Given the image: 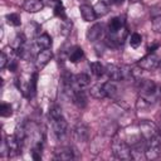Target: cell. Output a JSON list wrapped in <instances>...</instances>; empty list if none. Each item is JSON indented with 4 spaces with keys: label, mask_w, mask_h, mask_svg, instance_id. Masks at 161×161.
Returning <instances> with one entry per match:
<instances>
[{
    "label": "cell",
    "mask_w": 161,
    "mask_h": 161,
    "mask_svg": "<svg viewBox=\"0 0 161 161\" xmlns=\"http://www.w3.org/2000/svg\"><path fill=\"white\" fill-rule=\"evenodd\" d=\"M140 97L145 98L150 104L161 101V87L151 79H140L137 83Z\"/></svg>",
    "instance_id": "cell-1"
},
{
    "label": "cell",
    "mask_w": 161,
    "mask_h": 161,
    "mask_svg": "<svg viewBox=\"0 0 161 161\" xmlns=\"http://www.w3.org/2000/svg\"><path fill=\"white\" fill-rule=\"evenodd\" d=\"M111 148H112V153L116 158L118 160H131L132 158V152H131V146L121 140L118 136H114L112 138L111 142Z\"/></svg>",
    "instance_id": "cell-2"
},
{
    "label": "cell",
    "mask_w": 161,
    "mask_h": 161,
    "mask_svg": "<svg viewBox=\"0 0 161 161\" xmlns=\"http://www.w3.org/2000/svg\"><path fill=\"white\" fill-rule=\"evenodd\" d=\"M161 153V135H156L146 141L145 157L147 160H156Z\"/></svg>",
    "instance_id": "cell-3"
},
{
    "label": "cell",
    "mask_w": 161,
    "mask_h": 161,
    "mask_svg": "<svg viewBox=\"0 0 161 161\" xmlns=\"http://www.w3.org/2000/svg\"><path fill=\"white\" fill-rule=\"evenodd\" d=\"M138 130H140V133H141V136L145 141H147L151 137L160 133L157 125L155 122L150 121V119H141L138 122Z\"/></svg>",
    "instance_id": "cell-4"
},
{
    "label": "cell",
    "mask_w": 161,
    "mask_h": 161,
    "mask_svg": "<svg viewBox=\"0 0 161 161\" xmlns=\"http://www.w3.org/2000/svg\"><path fill=\"white\" fill-rule=\"evenodd\" d=\"M158 60L160 59L155 53H148L147 55H145L143 58H141L137 62V65L143 70H152V69H155L157 67Z\"/></svg>",
    "instance_id": "cell-5"
},
{
    "label": "cell",
    "mask_w": 161,
    "mask_h": 161,
    "mask_svg": "<svg viewBox=\"0 0 161 161\" xmlns=\"http://www.w3.org/2000/svg\"><path fill=\"white\" fill-rule=\"evenodd\" d=\"M73 138L77 142H87L89 140V127L86 123H78L73 130Z\"/></svg>",
    "instance_id": "cell-6"
},
{
    "label": "cell",
    "mask_w": 161,
    "mask_h": 161,
    "mask_svg": "<svg viewBox=\"0 0 161 161\" xmlns=\"http://www.w3.org/2000/svg\"><path fill=\"white\" fill-rule=\"evenodd\" d=\"M5 145H6V151H8L9 157H14V156H16V155L20 152L21 143H20V141L15 137V135L6 136V138H5Z\"/></svg>",
    "instance_id": "cell-7"
},
{
    "label": "cell",
    "mask_w": 161,
    "mask_h": 161,
    "mask_svg": "<svg viewBox=\"0 0 161 161\" xmlns=\"http://www.w3.org/2000/svg\"><path fill=\"white\" fill-rule=\"evenodd\" d=\"M52 58H53V53H52L50 48H49V49H43V50H40V52L36 54V57H35V68H36L38 70L43 69V68L50 62Z\"/></svg>",
    "instance_id": "cell-8"
},
{
    "label": "cell",
    "mask_w": 161,
    "mask_h": 161,
    "mask_svg": "<svg viewBox=\"0 0 161 161\" xmlns=\"http://www.w3.org/2000/svg\"><path fill=\"white\" fill-rule=\"evenodd\" d=\"M102 34H103V25L99 23H96L91 28L87 29L86 36H87L88 42H97L102 36Z\"/></svg>",
    "instance_id": "cell-9"
},
{
    "label": "cell",
    "mask_w": 161,
    "mask_h": 161,
    "mask_svg": "<svg viewBox=\"0 0 161 161\" xmlns=\"http://www.w3.org/2000/svg\"><path fill=\"white\" fill-rule=\"evenodd\" d=\"M53 131H54V133L59 138L63 137L67 133V131H68V122L65 121V118L63 116L59 117V118L53 119Z\"/></svg>",
    "instance_id": "cell-10"
},
{
    "label": "cell",
    "mask_w": 161,
    "mask_h": 161,
    "mask_svg": "<svg viewBox=\"0 0 161 161\" xmlns=\"http://www.w3.org/2000/svg\"><path fill=\"white\" fill-rule=\"evenodd\" d=\"M21 8L26 13H38V11L43 10L44 4L42 0H24Z\"/></svg>",
    "instance_id": "cell-11"
},
{
    "label": "cell",
    "mask_w": 161,
    "mask_h": 161,
    "mask_svg": "<svg viewBox=\"0 0 161 161\" xmlns=\"http://www.w3.org/2000/svg\"><path fill=\"white\" fill-rule=\"evenodd\" d=\"M79 11H80V15H82V18H83L84 21L91 23V21H94L97 19V15L94 13L93 6H91L88 4H82L79 6Z\"/></svg>",
    "instance_id": "cell-12"
},
{
    "label": "cell",
    "mask_w": 161,
    "mask_h": 161,
    "mask_svg": "<svg viewBox=\"0 0 161 161\" xmlns=\"http://www.w3.org/2000/svg\"><path fill=\"white\" fill-rule=\"evenodd\" d=\"M52 45V36L47 33H42L38 36H35V47L39 50L43 49H49Z\"/></svg>",
    "instance_id": "cell-13"
},
{
    "label": "cell",
    "mask_w": 161,
    "mask_h": 161,
    "mask_svg": "<svg viewBox=\"0 0 161 161\" xmlns=\"http://www.w3.org/2000/svg\"><path fill=\"white\" fill-rule=\"evenodd\" d=\"M106 74L108 77L109 80H114L118 82L122 79V70L121 67H117L114 64H107L106 65Z\"/></svg>",
    "instance_id": "cell-14"
},
{
    "label": "cell",
    "mask_w": 161,
    "mask_h": 161,
    "mask_svg": "<svg viewBox=\"0 0 161 161\" xmlns=\"http://www.w3.org/2000/svg\"><path fill=\"white\" fill-rule=\"evenodd\" d=\"M89 83H91V78L86 73H78L73 75V84L77 87V89H84L89 86Z\"/></svg>",
    "instance_id": "cell-15"
},
{
    "label": "cell",
    "mask_w": 161,
    "mask_h": 161,
    "mask_svg": "<svg viewBox=\"0 0 161 161\" xmlns=\"http://www.w3.org/2000/svg\"><path fill=\"white\" fill-rule=\"evenodd\" d=\"M72 101L73 103L78 107V108H84L88 103V99H87V96L84 93L83 89H77L73 92V96H72Z\"/></svg>",
    "instance_id": "cell-16"
},
{
    "label": "cell",
    "mask_w": 161,
    "mask_h": 161,
    "mask_svg": "<svg viewBox=\"0 0 161 161\" xmlns=\"http://www.w3.org/2000/svg\"><path fill=\"white\" fill-rule=\"evenodd\" d=\"M54 158L60 160V161H68L74 158L73 150L70 147H60L57 151H54Z\"/></svg>",
    "instance_id": "cell-17"
},
{
    "label": "cell",
    "mask_w": 161,
    "mask_h": 161,
    "mask_svg": "<svg viewBox=\"0 0 161 161\" xmlns=\"http://www.w3.org/2000/svg\"><path fill=\"white\" fill-rule=\"evenodd\" d=\"M125 26V20L121 16H114L111 19V21L108 23V28H107V33H116L121 28Z\"/></svg>",
    "instance_id": "cell-18"
},
{
    "label": "cell",
    "mask_w": 161,
    "mask_h": 161,
    "mask_svg": "<svg viewBox=\"0 0 161 161\" xmlns=\"http://www.w3.org/2000/svg\"><path fill=\"white\" fill-rule=\"evenodd\" d=\"M84 58V52L80 47H73L68 53V59L72 63H78Z\"/></svg>",
    "instance_id": "cell-19"
},
{
    "label": "cell",
    "mask_w": 161,
    "mask_h": 161,
    "mask_svg": "<svg viewBox=\"0 0 161 161\" xmlns=\"http://www.w3.org/2000/svg\"><path fill=\"white\" fill-rule=\"evenodd\" d=\"M89 94L91 97L96 98V99H103L107 97V93L104 91L103 84H94L89 88Z\"/></svg>",
    "instance_id": "cell-20"
},
{
    "label": "cell",
    "mask_w": 161,
    "mask_h": 161,
    "mask_svg": "<svg viewBox=\"0 0 161 161\" xmlns=\"http://www.w3.org/2000/svg\"><path fill=\"white\" fill-rule=\"evenodd\" d=\"M93 9H94V13H96L97 18H98V16H104V15L108 13V10H109V8H108V3H106L104 0H99V1H97L96 5L93 6Z\"/></svg>",
    "instance_id": "cell-21"
},
{
    "label": "cell",
    "mask_w": 161,
    "mask_h": 161,
    "mask_svg": "<svg viewBox=\"0 0 161 161\" xmlns=\"http://www.w3.org/2000/svg\"><path fill=\"white\" fill-rule=\"evenodd\" d=\"M89 68L96 77H102L103 74H106V67L101 62H91Z\"/></svg>",
    "instance_id": "cell-22"
},
{
    "label": "cell",
    "mask_w": 161,
    "mask_h": 161,
    "mask_svg": "<svg viewBox=\"0 0 161 161\" xmlns=\"http://www.w3.org/2000/svg\"><path fill=\"white\" fill-rule=\"evenodd\" d=\"M103 87H104V91L107 93V97L109 98H114L116 94H117V86H116V82L114 80H108L106 83H103Z\"/></svg>",
    "instance_id": "cell-23"
},
{
    "label": "cell",
    "mask_w": 161,
    "mask_h": 161,
    "mask_svg": "<svg viewBox=\"0 0 161 161\" xmlns=\"http://www.w3.org/2000/svg\"><path fill=\"white\" fill-rule=\"evenodd\" d=\"M24 45H25V36L23 34H16L15 38L13 39V42H11V48L14 50L19 52Z\"/></svg>",
    "instance_id": "cell-24"
},
{
    "label": "cell",
    "mask_w": 161,
    "mask_h": 161,
    "mask_svg": "<svg viewBox=\"0 0 161 161\" xmlns=\"http://www.w3.org/2000/svg\"><path fill=\"white\" fill-rule=\"evenodd\" d=\"M54 15L58 16L59 19H62V20H65V19H67L65 8L63 6L62 1H59V0H57V1H55V5H54Z\"/></svg>",
    "instance_id": "cell-25"
},
{
    "label": "cell",
    "mask_w": 161,
    "mask_h": 161,
    "mask_svg": "<svg viewBox=\"0 0 161 161\" xmlns=\"http://www.w3.org/2000/svg\"><path fill=\"white\" fill-rule=\"evenodd\" d=\"M6 21L9 25H13V26H19L21 24V20H20V15L16 14V13H10L6 15Z\"/></svg>",
    "instance_id": "cell-26"
},
{
    "label": "cell",
    "mask_w": 161,
    "mask_h": 161,
    "mask_svg": "<svg viewBox=\"0 0 161 161\" xmlns=\"http://www.w3.org/2000/svg\"><path fill=\"white\" fill-rule=\"evenodd\" d=\"M36 79H38V74L33 73L30 79H29V93H30V98L35 96L36 92Z\"/></svg>",
    "instance_id": "cell-27"
},
{
    "label": "cell",
    "mask_w": 161,
    "mask_h": 161,
    "mask_svg": "<svg viewBox=\"0 0 161 161\" xmlns=\"http://www.w3.org/2000/svg\"><path fill=\"white\" fill-rule=\"evenodd\" d=\"M15 137L20 141V143H23L24 142V140H25V136H26V131H25V127H24V125H18L16 126V128H15Z\"/></svg>",
    "instance_id": "cell-28"
},
{
    "label": "cell",
    "mask_w": 161,
    "mask_h": 161,
    "mask_svg": "<svg viewBox=\"0 0 161 161\" xmlns=\"http://www.w3.org/2000/svg\"><path fill=\"white\" fill-rule=\"evenodd\" d=\"M49 116L52 117V119H55V118H59L63 116V112H62V107L58 106V104H53L49 109Z\"/></svg>",
    "instance_id": "cell-29"
},
{
    "label": "cell",
    "mask_w": 161,
    "mask_h": 161,
    "mask_svg": "<svg viewBox=\"0 0 161 161\" xmlns=\"http://www.w3.org/2000/svg\"><path fill=\"white\" fill-rule=\"evenodd\" d=\"M0 114H1V117H10V116L13 114L11 104L3 102L1 106H0Z\"/></svg>",
    "instance_id": "cell-30"
},
{
    "label": "cell",
    "mask_w": 161,
    "mask_h": 161,
    "mask_svg": "<svg viewBox=\"0 0 161 161\" xmlns=\"http://www.w3.org/2000/svg\"><path fill=\"white\" fill-rule=\"evenodd\" d=\"M142 43V36L138 34V33H133L131 34V38H130V45L132 48H138Z\"/></svg>",
    "instance_id": "cell-31"
},
{
    "label": "cell",
    "mask_w": 161,
    "mask_h": 161,
    "mask_svg": "<svg viewBox=\"0 0 161 161\" xmlns=\"http://www.w3.org/2000/svg\"><path fill=\"white\" fill-rule=\"evenodd\" d=\"M42 148H43L42 142H38V143H36V145L33 147V151H31V157H33L34 160H36V161L42 160Z\"/></svg>",
    "instance_id": "cell-32"
},
{
    "label": "cell",
    "mask_w": 161,
    "mask_h": 161,
    "mask_svg": "<svg viewBox=\"0 0 161 161\" xmlns=\"http://www.w3.org/2000/svg\"><path fill=\"white\" fill-rule=\"evenodd\" d=\"M70 29H72V21H69L68 19L63 20V23L60 25V33L63 35H68L70 33Z\"/></svg>",
    "instance_id": "cell-33"
},
{
    "label": "cell",
    "mask_w": 161,
    "mask_h": 161,
    "mask_svg": "<svg viewBox=\"0 0 161 161\" xmlns=\"http://www.w3.org/2000/svg\"><path fill=\"white\" fill-rule=\"evenodd\" d=\"M151 25H152L153 31H156V33H160V34H161V15L155 16V18L152 19V21H151Z\"/></svg>",
    "instance_id": "cell-34"
},
{
    "label": "cell",
    "mask_w": 161,
    "mask_h": 161,
    "mask_svg": "<svg viewBox=\"0 0 161 161\" xmlns=\"http://www.w3.org/2000/svg\"><path fill=\"white\" fill-rule=\"evenodd\" d=\"M34 25H35V23H29V24L26 25V31L30 34V36H38V35H39V29H40V26L36 25L35 28H33Z\"/></svg>",
    "instance_id": "cell-35"
},
{
    "label": "cell",
    "mask_w": 161,
    "mask_h": 161,
    "mask_svg": "<svg viewBox=\"0 0 161 161\" xmlns=\"http://www.w3.org/2000/svg\"><path fill=\"white\" fill-rule=\"evenodd\" d=\"M136 107H137V109L145 111V109H147V108L150 107V103H148V102H147L145 98L138 97V99H137V102H136Z\"/></svg>",
    "instance_id": "cell-36"
},
{
    "label": "cell",
    "mask_w": 161,
    "mask_h": 161,
    "mask_svg": "<svg viewBox=\"0 0 161 161\" xmlns=\"http://www.w3.org/2000/svg\"><path fill=\"white\" fill-rule=\"evenodd\" d=\"M9 59H10V58L6 55L5 50H3L1 54H0V68H1V69H4V68L9 64Z\"/></svg>",
    "instance_id": "cell-37"
},
{
    "label": "cell",
    "mask_w": 161,
    "mask_h": 161,
    "mask_svg": "<svg viewBox=\"0 0 161 161\" xmlns=\"http://www.w3.org/2000/svg\"><path fill=\"white\" fill-rule=\"evenodd\" d=\"M114 3H116L117 5H122V4L125 3V0H114Z\"/></svg>",
    "instance_id": "cell-38"
},
{
    "label": "cell",
    "mask_w": 161,
    "mask_h": 161,
    "mask_svg": "<svg viewBox=\"0 0 161 161\" xmlns=\"http://www.w3.org/2000/svg\"><path fill=\"white\" fill-rule=\"evenodd\" d=\"M157 68L160 69V72H161V59L158 60V64H157Z\"/></svg>",
    "instance_id": "cell-39"
},
{
    "label": "cell",
    "mask_w": 161,
    "mask_h": 161,
    "mask_svg": "<svg viewBox=\"0 0 161 161\" xmlns=\"http://www.w3.org/2000/svg\"><path fill=\"white\" fill-rule=\"evenodd\" d=\"M158 123H160V127H161V114H160V117H158Z\"/></svg>",
    "instance_id": "cell-40"
},
{
    "label": "cell",
    "mask_w": 161,
    "mask_h": 161,
    "mask_svg": "<svg viewBox=\"0 0 161 161\" xmlns=\"http://www.w3.org/2000/svg\"><path fill=\"white\" fill-rule=\"evenodd\" d=\"M131 3H137V1H140V0H130Z\"/></svg>",
    "instance_id": "cell-41"
}]
</instances>
